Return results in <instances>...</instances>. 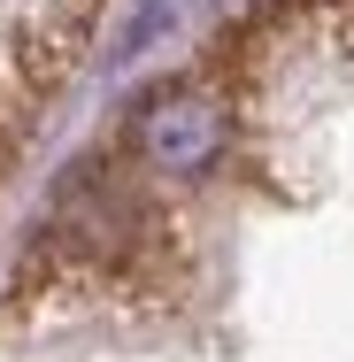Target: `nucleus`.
Instances as JSON below:
<instances>
[{
  "mask_svg": "<svg viewBox=\"0 0 354 362\" xmlns=\"http://www.w3.org/2000/svg\"><path fill=\"white\" fill-rule=\"evenodd\" d=\"M216 146H223V116H216L208 93H162L154 108L139 116V154L162 170V177H193V170H208Z\"/></svg>",
  "mask_w": 354,
  "mask_h": 362,
  "instance_id": "obj_1",
  "label": "nucleus"
}]
</instances>
